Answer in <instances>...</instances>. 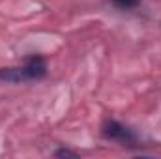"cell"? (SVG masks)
<instances>
[{
  "instance_id": "cell-1",
  "label": "cell",
  "mask_w": 161,
  "mask_h": 159,
  "mask_svg": "<svg viewBox=\"0 0 161 159\" xmlns=\"http://www.w3.org/2000/svg\"><path fill=\"white\" fill-rule=\"evenodd\" d=\"M47 75V62L40 54H32L25 60L23 66L17 68H2L0 80L4 82H28V80H40Z\"/></svg>"
},
{
  "instance_id": "cell-2",
  "label": "cell",
  "mask_w": 161,
  "mask_h": 159,
  "mask_svg": "<svg viewBox=\"0 0 161 159\" xmlns=\"http://www.w3.org/2000/svg\"><path fill=\"white\" fill-rule=\"evenodd\" d=\"M101 135L103 139L118 142L122 146H139V139L135 131L118 120H105V123L101 125Z\"/></svg>"
},
{
  "instance_id": "cell-3",
  "label": "cell",
  "mask_w": 161,
  "mask_h": 159,
  "mask_svg": "<svg viewBox=\"0 0 161 159\" xmlns=\"http://www.w3.org/2000/svg\"><path fill=\"white\" fill-rule=\"evenodd\" d=\"M113 4L120 9H133L141 4V0H113Z\"/></svg>"
},
{
  "instance_id": "cell-4",
  "label": "cell",
  "mask_w": 161,
  "mask_h": 159,
  "mask_svg": "<svg viewBox=\"0 0 161 159\" xmlns=\"http://www.w3.org/2000/svg\"><path fill=\"white\" fill-rule=\"evenodd\" d=\"M54 156H56V157H79L77 152H71V150H68V148H60V150H56Z\"/></svg>"
}]
</instances>
